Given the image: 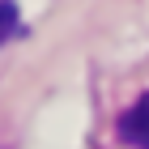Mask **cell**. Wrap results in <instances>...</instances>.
<instances>
[{"mask_svg":"<svg viewBox=\"0 0 149 149\" xmlns=\"http://www.w3.org/2000/svg\"><path fill=\"white\" fill-rule=\"evenodd\" d=\"M119 141L132 149H149V94H141L136 102L119 115Z\"/></svg>","mask_w":149,"mask_h":149,"instance_id":"cell-1","label":"cell"},{"mask_svg":"<svg viewBox=\"0 0 149 149\" xmlns=\"http://www.w3.org/2000/svg\"><path fill=\"white\" fill-rule=\"evenodd\" d=\"M13 34H17V9H13L9 0H0V47L9 43Z\"/></svg>","mask_w":149,"mask_h":149,"instance_id":"cell-2","label":"cell"}]
</instances>
